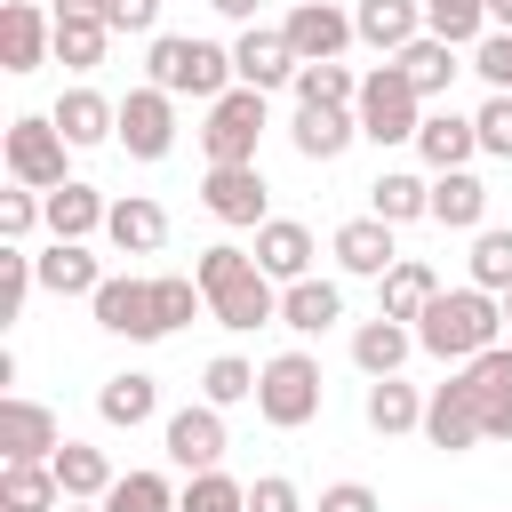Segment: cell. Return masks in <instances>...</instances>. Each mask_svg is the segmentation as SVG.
<instances>
[{"label": "cell", "mask_w": 512, "mask_h": 512, "mask_svg": "<svg viewBox=\"0 0 512 512\" xmlns=\"http://www.w3.org/2000/svg\"><path fill=\"white\" fill-rule=\"evenodd\" d=\"M56 16H104V0H56Z\"/></svg>", "instance_id": "obj_53"}, {"label": "cell", "mask_w": 512, "mask_h": 512, "mask_svg": "<svg viewBox=\"0 0 512 512\" xmlns=\"http://www.w3.org/2000/svg\"><path fill=\"white\" fill-rule=\"evenodd\" d=\"M264 96L256 88H232V96H216L208 104V128H200V152H208V168H256V144H264Z\"/></svg>", "instance_id": "obj_5"}, {"label": "cell", "mask_w": 512, "mask_h": 512, "mask_svg": "<svg viewBox=\"0 0 512 512\" xmlns=\"http://www.w3.org/2000/svg\"><path fill=\"white\" fill-rule=\"evenodd\" d=\"M56 448H64L56 408H40L24 392H0V464H48Z\"/></svg>", "instance_id": "obj_10"}, {"label": "cell", "mask_w": 512, "mask_h": 512, "mask_svg": "<svg viewBox=\"0 0 512 512\" xmlns=\"http://www.w3.org/2000/svg\"><path fill=\"white\" fill-rule=\"evenodd\" d=\"M392 64L408 72V88H416L424 104H432V96H448V80L464 72V64H456V48H448V40H432V32H424V40H408V48L392 56Z\"/></svg>", "instance_id": "obj_35"}, {"label": "cell", "mask_w": 512, "mask_h": 512, "mask_svg": "<svg viewBox=\"0 0 512 512\" xmlns=\"http://www.w3.org/2000/svg\"><path fill=\"white\" fill-rule=\"evenodd\" d=\"M280 32H288L296 64H344V48L360 40V32H352V8H336V0H296V8L280 16Z\"/></svg>", "instance_id": "obj_8"}, {"label": "cell", "mask_w": 512, "mask_h": 512, "mask_svg": "<svg viewBox=\"0 0 512 512\" xmlns=\"http://www.w3.org/2000/svg\"><path fill=\"white\" fill-rule=\"evenodd\" d=\"M0 152H8V176L16 184H32V192H56V184H72L64 176V136H56V120L48 112H16L8 120V136H0Z\"/></svg>", "instance_id": "obj_6"}, {"label": "cell", "mask_w": 512, "mask_h": 512, "mask_svg": "<svg viewBox=\"0 0 512 512\" xmlns=\"http://www.w3.org/2000/svg\"><path fill=\"white\" fill-rule=\"evenodd\" d=\"M144 80H152V88H168V96H200V104H216V96H232V88H240L232 48L192 40V32H160V40L144 48Z\"/></svg>", "instance_id": "obj_2"}, {"label": "cell", "mask_w": 512, "mask_h": 512, "mask_svg": "<svg viewBox=\"0 0 512 512\" xmlns=\"http://www.w3.org/2000/svg\"><path fill=\"white\" fill-rule=\"evenodd\" d=\"M160 448H168L184 472H216V464H224V448H232V432H224V408H208V400L176 408V416L160 424Z\"/></svg>", "instance_id": "obj_13"}, {"label": "cell", "mask_w": 512, "mask_h": 512, "mask_svg": "<svg viewBox=\"0 0 512 512\" xmlns=\"http://www.w3.org/2000/svg\"><path fill=\"white\" fill-rule=\"evenodd\" d=\"M48 120H56V136H64L72 152H80V144H104V136H120V104H112L104 88H64Z\"/></svg>", "instance_id": "obj_22"}, {"label": "cell", "mask_w": 512, "mask_h": 512, "mask_svg": "<svg viewBox=\"0 0 512 512\" xmlns=\"http://www.w3.org/2000/svg\"><path fill=\"white\" fill-rule=\"evenodd\" d=\"M104 216H112V200L96 184H80V176L48 192V232L56 240H88V232H104Z\"/></svg>", "instance_id": "obj_32"}, {"label": "cell", "mask_w": 512, "mask_h": 512, "mask_svg": "<svg viewBox=\"0 0 512 512\" xmlns=\"http://www.w3.org/2000/svg\"><path fill=\"white\" fill-rule=\"evenodd\" d=\"M456 376H464V392H472V408H480V432H488V440H512V352L496 344V352L464 360Z\"/></svg>", "instance_id": "obj_16"}, {"label": "cell", "mask_w": 512, "mask_h": 512, "mask_svg": "<svg viewBox=\"0 0 512 512\" xmlns=\"http://www.w3.org/2000/svg\"><path fill=\"white\" fill-rule=\"evenodd\" d=\"M104 280H112V272L88 256V240H48V248H40V288H48V296H96Z\"/></svg>", "instance_id": "obj_29"}, {"label": "cell", "mask_w": 512, "mask_h": 512, "mask_svg": "<svg viewBox=\"0 0 512 512\" xmlns=\"http://www.w3.org/2000/svg\"><path fill=\"white\" fill-rule=\"evenodd\" d=\"M432 224H448V232H488V184H480L472 168L432 176Z\"/></svg>", "instance_id": "obj_28"}, {"label": "cell", "mask_w": 512, "mask_h": 512, "mask_svg": "<svg viewBox=\"0 0 512 512\" xmlns=\"http://www.w3.org/2000/svg\"><path fill=\"white\" fill-rule=\"evenodd\" d=\"M200 208H208L216 224H232V232H256V224H272V216H264V208H272V184H264V168H208Z\"/></svg>", "instance_id": "obj_12"}, {"label": "cell", "mask_w": 512, "mask_h": 512, "mask_svg": "<svg viewBox=\"0 0 512 512\" xmlns=\"http://www.w3.org/2000/svg\"><path fill=\"white\" fill-rule=\"evenodd\" d=\"M104 240H112L120 256H160V240H168V208H160V200H144V192H128V200H112Z\"/></svg>", "instance_id": "obj_24"}, {"label": "cell", "mask_w": 512, "mask_h": 512, "mask_svg": "<svg viewBox=\"0 0 512 512\" xmlns=\"http://www.w3.org/2000/svg\"><path fill=\"white\" fill-rule=\"evenodd\" d=\"M32 224H48V192H32V184L0 192V240H16V248H24V232H32Z\"/></svg>", "instance_id": "obj_45"}, {"label": "cell", "mask_w": 512, "mask_h": 512, "mask_svg": "<svg viewBox=\"0 0 512 512\" xmlns=\"http://www.w3.org/2000/svg\"><path fill=\"white\" fill-rule=\"evenodd\" d=\"M208 312H216V328H232V336L272 328V320H280V280H264V272L248 264L232 288H216V296H208Z\"/></svg>", "instance_id": "obj_19"}, {"label": "cell", "mask_w": 512, "mask_h": 512, "mask_svg": "<svg viewBox=\"0 0 512 512\" xmlns=\"http://www.w3.org/2000/svg\"><path fill=\"white\" fill-rule=\"evenodd\" d=\"M104 24H112V32H144V40H160V0H104Z\"/></svg>", "instance_id": "obj_49"}, {"label": "cell", "mask_w": 512, "mask_h": 512, "mask_svg": "<svg viewBox=\"0 0 512 512\" xmlns=\"http://www.w3.org/2000/svg\"><path fill=\"white\" fill-rule=\"evenodd\" d=\"M64 512H104V504H64Z\"/></svg>", "instance_id": "obj_54"}, {"label": "cell", "mask_w": 512, "mask_h": 512, "mask_svg": "<svg viewBox=\"0 0 512 512\" xmlns=\"http://www.w3.org/2000/svg\"><path fill=\"white\" fill-rule=\"evenodd\" d=\"M208 8H216V16H232V24H240V32H248V24H256V8H264V0H208Z\"/></svg>", "instance_id": "obj_52"}, {"label": "cell", "mask_w": 512, "mask_h": 512, "mask_svg": "<svg viewBox=\"0 0 512 512\" xmlns=\"http://www.w3.org/2000/svg\"><path fill=\"white\" fill-rule=\"evenodd\" d=\"M360 136L368 144H416V128H424V96L408 88V72L400 64H376L368 80H360Z\"/></svg>", "instance_id": "obj_4"}, {"label": "cell", "mask_w": 512, "mask_h": 512, "mask_svg": "<svg viewBox=\"0 0 512 512\" xmlns=\"http://www.w3.org/2000/svg\"><path fill=\"white\" fill-rule=\"evenodd\" d=\"M424 440L448 448V456H464V448L488 440V432H480V408H472V392H464V376L432 384V400H424Z\"/></svg>", "instance_id": "obj_18"}, {"label": "cell", "mask_w": 512, "mask_h": 512, "mask_svg": "<svg viewBox=\"0 0 512 512\" xmlns=\"http://www.w3.org/2000/svg\"><path fill=\"white\" fill-rule=\"evenodd\" d=\"M320 360L312 352H272L264 360V376H256V416L272 424V432H304L312 416H320Z\"/></svg>", "instance_id": "obj_3"}, {"label": "cell", "mask_w": 512, "mask_h": 512, "mask_svg": "<svg viewBox=\"0 0 512 512\" xmlns=\"http://www.w3.org/2000/svg\"><path fill=\"white\" fill-rule=\"evenodd\" d=\"M104 48H112V24H104V16H56V64L96 72Z\"/></svg>", "instance_id": "obj_38"}, {"label": "cell", "mask_w": 512, "mask_h": 512, "mask_svg": "<svg viewBox=\"0 0 512 512\" xmlns=\"http://www.w3.org/2000/svg\"><path fill=\"white\" fill-rule=\"evenodd\" d=\"M152 304H160V328L176 336L184 320H200V304H208V296H200V280H184V272H160V280H152Z\"/></svg>", "instance_id": "obj_44"}, {"label": "cell", "mask_w": 512, "mask_h": 512, "mask_svg": "<svg viewBox=\"0 0 512 512\" xmlns=\"http://www.w3.org/2000/svg\"><path fill=\"white\" fill-rule=\"evenodd\" d=\"M408 352H416V328H408V320H384V312H376V320L352 328V368H360L368 384H376V376H400Z\"/></svg>", "instance_id": "obj_25"}, {"label": "cell", "mask_w": 512, "mask_h": 512, "mask_svg": "<svg viewBox=\"0 0 512 512\" xmlns=\"http://www.w3.org/2000/svg\"><path fill=\"white\" fill-rule=\"evenodd\" d=\"M344 320V288L336 280H296V288H280V328H296V336H328Z\"/></svg>", "instance_id": "obj_30"}, {"label": "cell", "mask_w": 512, "mask_h": 512, "mask_svg": "<svg viewBox=\"0 0 512 512\" xmlns=\"http://www.w3.org/2000/svg\"><path fill=\"white\" fill-rule=\"evenodd\" d=\"M248 264H256L248 248H232V240H216V248H200V264H192V280H200V296H216V288H232V280H240Z\"/></svg>", "instance_id": "obj_46"}, {"label": "cell", "mask_w": 512, "mask_h": 512, "mask_svg": "<svg viewBox=\"0 0 512 512\" xmlns=\"http://www.w3.org/2000/svg\"><path fill=\"white\" fill-rule=\"evenodd\" d=\"M120 152L128 160H168L176 152V96L168 88H128L120 96Z\"/></svg>", "instance_id": "obj_9"}, {"label": "cell", "mask_w": 512, "mask_h": 512, "mask_svg": "<svg viewBox=\"0 0 512 512\" xmlns=\"http://www.w3.org/2000/svg\"><path fill=\"white\" fill-rule=\"evenodd\" d=\"M96 416H104L112 432H136V424H152V416H160V376H144V368H120V376H104V384H96Z\"/></svg>", "instance_id": "obj_23"}, {"label": "cell", "mask_w": 512, "mask_h": 512, "mask_svg": "<svg viewBox=\"0 0 512 512\" xmlns=\"http://www.w3.org/2000/svg\"><path fill=\"white\" fill-rule=\"evenodd\" d=\"M88 312H96L104 336H128V344H160V336H168V328H160V304H152V280H136V272H112V280L88 296Z\"/></svg>", "instance_id": "obj_7"}, {"label": "cell", "mask_w": 512, "mask_h": 512, "mask_svg": "<svg viewBox=\"0 0 512 512\" xmlns=\"http://www.w3.org/2000/svg\"><path fill=\"white\" fill-rule=\"evenodd\" d=\"M472 288H488V296H504V288H512V224L472 232Z\"/></svg>", "instance_id": "obj_40"}, {"label": "cell", "mask_w": 512, "mask_h": 512, "mask_svg": "<svg viewBox=\"0 0 512 512\" xmlns=\"http://www.w3.org/2000/svg\"><path fill=\"white\" fill-rule=\"evenodd\" d=\"M376 288H384V320H424V312H432V296H440V272H432L424 256H400Z\"/></svg>", "instance_id": "obj_33"}, {"label": "cell", "mask_w": 512, "mask_h": 512, "mask_svg": "<svg viewBox=\"0 0 512 512\" xmlns=\"http://www.w3.org/2000/svg\"><path fill=\"white\" fill-rule=\"evenodd\" d=\"M424 32L448 48H480L488 40V0H424Z\"/></svg>", "instance_id": "obj_37"}, {"label": "cell", "mask_w": 512, "mask_h": 512, "mask_svg": "<svg viewBox=\"0 0 512 512\" xmlns=\"http://www.w3.org/2000/svg\"><path fill=\"white\" fill-rule=\"evenodd\" d=\"M176 512H248V488L216 464V472H192V480L176 488Z\"/></svg>", "instance_id": "obj_41"}, {"label": "cell", "mask_w": 512, "mask_h": 512, "mask_svg": "<svg viewBox=\"0 0 512 512\" xmlns=\"http://www.w3.org/2000/svg\"><path fill=\"white\" fill-rule=\"evenodd\" d=\"M56 56V8H32V0H8L0 8V72H40Z\"/></svg>", "instance_id": "obj_14"}, {"label": "cell", "mask_w": 512, "mask_h": 512, "mask_svg": "<svg viewBox=\"0 0 512 512\" xmlns=\"http://www.w3.org/2000/svg\"><path fill=\"white\" fill-rule=\"evenodd\" d=\"M352 136H360V112L352 104H296V120H288V144L304 152V160H344L352 152Z\"/></svg>", "instance_id": "obj_17"}, {"label": "cell", "mask_w": 512, "mask_h": 512, "mask_svg": "<svg viewBox=\"0 0 512 512\" xmlns=\"http://www.w3.org/2000/svg\"><path fill=\"white\" fill-rule=\"evenodd\" d=\"M432 512H440V504H432Z\"/></svg>", "instance_id": "obj_56"}, {"label": "cell", "mask_w": 512, "mask_h": 512, "mask_svg": "<svg viewBox=\"0 0 512 512\" xmlns=\"http://www.w3.org/2000/svg\"><path fill=\"white\" fill-rule=\"evenodd\" d=\"M360 80L368 72H352V64H304L296 72V104H360Z\"/></svg>", "instance_id": "obj_42"}, {"label": "cell", "mask_w": 512, "mask_h": 512, "mask_svg": "<svg viewBox=\"0 0 512 512\" xmlns=\"http://www.w3.org/2000/svg\"><path fill=\"white\" fill-rule=\"evenodd\" d=\"M232 72H240V88H256V96H272V88H296V48H288V32L280 24H248L240 40H232Z\"/></svg>", "instance_id": "obj_11"}, {"label": "cell", "mask_w": 512, "mask_h": 512, "mask_svg": "<svg viewBox=\"0 0 512 512\" xmlns=\"http://www.w3.org/2000/svg\"><path fill=\"white\" fill-rule=\"evenodd\" d=\"M256 272L264 280H280V288H296V280H312V224H296V216H272V224H256Z\"/></svg>", "instance_id": "obj_15"}, {"label": "cell", "mask_w": 512, "mask_h": 512, "mask_svg": "<svg viewBox=\"0 0 512 512\" xmlns=\"http://www.w3.org/2000/svg\"><path fill=\"white\" fill-rule=\"evenodd\" d=\"M504 320H512V288H504Z\"/></svg>", "instance_id": "obj_55"}, {"label": "cell", "mask_w": 512, "mask_h": 512, "mask_svg": "<svg viewBox=\"0 0 512 512\" xmlns=\"http://www.w3.org/2000/svg\"><path fill=\"white\" fill-rule=\"evenodd\" d=\"M256 376H264V368H248L240 352H216V360L200 368V400H208V408H240V400H256Z\"/></svg>", "instance_id": "obj_39"}, {"label": "cell", "mask_w": 512, "mask_h": 512, "mask_svg": "<svg viewBox=\"0 0 512 512\" xmlns=\"http://www.w3.org/2000/svg\"><path fill=\"white\" fill-rule=\"evenodd\" d=\"M472 128H480V152H488V160H512V96H488V104L472 112Z\"/></svg>", "instance_id": "obj_47"}, {"label": "cell", "mask_w": 512, "mask_h": 512, "mask_svg": "<svg viewBox=\"0 0 512 512\" xmlns=\"http://www.w3.org/2000/svg\"><path fill=\"white\" fill-rule=\"evenodd\" d=\"M352 32H360V48H376L392 64L408 40H424V0H360L352 8Z\"/></svg>", "instance_id": "obj_20"}, {"label": "cell", "mask_w": 512, "mask_h": 512, "mask_svg": "<svg viewBox=\"0 0 512 512\" xmlns=\"http://www.w3.org/2000/svg\"><path fill=\"white\" fill-rule=\"evenodd\" d=\"M48 464H56L64 504H104V496H112V480H120V472H112V456H104V448H88V440H64Z\"/></svg>", "instance_id": "obj_26"}, {"label": "cell", "mask_w": 512, "mask_h": 512, "mask_svg": "<svg viewBox=\"0 0 512 512\" xmlns=\"http://www.w3.org/2000/svg\"><path fill=\"white\" fill-rule=\"evenodd\" d=\"M368 216H384V224L400 232V224L432 216V184H424V176H408V168H384V176L368 184Z\"/></svg>", "instance_id": "obj_34"}, {"label": "cell", "mask_w": 512, "mask_h": 512, "mask_svg": "<svg viewBox=\"0 0 512 512\" xmlns=\"http://www.w3.org/2000/svg\"><path fill=\"white\" fill-rule=\"evenodd\" d=\"M496 336H504V296H488V288H440L432 296V312L416 320V352H432V360H480V352H496Z\"/></svg>", "instance_id": "obj_1"}, {"label": "cell", "mask_w": 512, "mask_h": 512, "mask_svg": "<svg viewBox=\"0 0 512 512\" xmlns=\"http://www.w3.org/2000/svg\"><path fill=\"white\" fill-rule=\"evenodd\" d=\"M104 512H176V488H168V472H120Z\"/></svg>", "instance_id": "obj_43"}, {"label": "cell", "mask_w": 512, "mask_h": 512, "mask_svg": "<svg viewBox=\"0 0 512 512\" xmlns=\"http://www.w3.org/2000/svg\"><path fill=\"white\" fill-rule=\"evenodd\" d=\"M416 152H424V168H432V176H448V168H472V152H480V128H472L464 112H424V128H416Z\"/></svg>", "instance_id": "obj_27"}, {"label": "cell", "mask_w": 512, "mask_h": 512, "mask_svg": "<svg viewBox=\"0 0 512 512\" xmlns=\"http://www.w3.org/2000/svg\"><path fill=\"white\" fill-rule=\"evenodd\" d=\"M472 72L488 80V96H512V32H488L472 48Z\"/></svg>", "instance_id": "obj_48"}, {"label": "cell", "mask_w": 512, "mask_h": 512, "mask_svg": "<svg viewBox=\"0 0 512 512\" xmlns=\"http://www.w3.org/2000/svg\"><path fill=\"white\" fill-rule=\"evenodd\" d=\"M320 512H384V504L368 480H336V488H320Z\"/></svg>", "instance_id": "obj_51"}, {"label": "cell", "mask_w": 512, "mask_h": 512, "mask_svg": "<svg viewBox=\"0 0 512 512\" xmlns=\"http://www.w3.org/2000/svg\"><path fill=\"white\" fill-rule=\"evenodd\" d=\"M0 512H64L56 464H0Z\"/></svg>", "instance_id": "obj_36"}, {"label": "cell", "mask_w": 512, "mask_h": 512, "mask_svg": "<svg viewBox=\"0 0 512 512\" xmlns=\"http://www.w3.org/2000/svg\"><path fill=\"white\" fill-rule=\"evenodd\" d=\"M248 512H304V496H296L288 472H264V480L248 488Z\"/></svg>", "instance_id": "obj_50"}, {"label": "cell", "mask_w": 512, "mask_h": 512, "mask_svg": "<svg viewBox=\"0 0 512 512\" xmlns=\"http://www.w3.org/2000/svg\"><path fill=\"white\" fill-rule=\"evenodd\" d=\"M336 264L352 272V280H384L392 264H400V248H392V224L384 216H352V224H336Z\"/></svg>", "instance_id": "obj_21"}, {"label": "cell", "mask_w": 512, "mask_h": 512, "mask_svg": "<svg viewBox=\"0 0 512 512\" xmlns=\"http://www.w3.org/2000/svg\"><path fill=\"white\" fill-rule=\"evenodd\" d=\"M360 416H368V432H384V440L424 432V392H416V384H400V376H376V384H368V400H360Z\"/></svg>", "instance_id": "obj_31"}]
</instances>
